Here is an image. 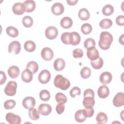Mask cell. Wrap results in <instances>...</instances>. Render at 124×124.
<instances>
[{"label": "cell", "instance_id": "obj_1", "mask_svg": "<svg viewBox=\"0 0 124 124\" xmlns=\"http://www.w3.org/2000/svg\"><path fill=\"white\" fill-rule=\"evenodd\" d=\"M113 41V37L111 33L108 31H103L100 35L98 42L99 47L103 50L108 49Z\"/></svg>", "mask_w": 124, "mask_h": 124}, {"label": "cell", "instance_id": "obj_2", "mask_svg": "<svg viewBox=\"0 0 124 124\" xmlns=\"http://www.w3.org/2000/svg\"><path fill=\"white\" fill-rule=\"evenodd\" d=\"M83 105L85 108H92L95 104L94 93L91 89H87L84 92Z\"/></svg>", "mask_w": 124, "mask_h": 124}, {"label": "cell", "instance_id": "obj_3", "mask_svg": "<svg viewBox=\"0 0 124 124\" xmlns=\"http://www.w3.org/2000/svg\"><path fill=\"white\" fill-rule=\"evenodd\" d=\"M54 84L55 87L62 90H66L70 86L69 80L61 75H57L54 79Z\"/></svg>", "mask_w": 124, "mask_h": 124}, {"label": "cell", "instance_id": "obj_4", "mask_svg": "<svg viewBox=\"0 0 124 124\" xmlns=\"http://www.w3.org/2000/svg\"><path fill=\"white\" fill-rule=\"evenodd\" d=\"M17 86V83L15 81H10L4 88V93L8 96H14L16 93Z\"/></svg>", "mask_w": 124, "mask_h": 124}, {"label": "cell", "instance_id": "obj_5", "mask_svg": "<svg viewBox=\"0 0 124 124\" xmlns=\"http://www.w3.org/2000/svg\"><path fill=\"white\" fill-rule=\"evenodd\" d=\"M21 50L20 43L17 41L11 42L8 46V52L13 55L18 54Z\"/></svg>", "mask_w": 124, "mask_h": 124}, {"label": "cell", "instance_id": "obj_6", "mask_svg": "<svg viewBox=\"0 0 124 124\" xmlns=\"http://www.w3.org/2000/svg\"><path fill=\"white\" fill-rule=\"evenodd\" d=\"M51 78V74L49 71L46 69L42 70L38 75V80L42 84H46L49 82Z\"/></svg>", "mask_w": 124, "mask_h": 124}, {"label": "cell", "instance_id": "obj_7", "mask_svg": "<svg viewBox=\"0 0 124 124\" xmlns=\"http://www.w3.org/2000/svg\"><path fill=\"white\" fill-rule=\"evenodd\" d=\"M6 121L10 124H19L21 122V118L17 115L9 112L5 116Z\"/></svg>", "mask_w": 124, "mask_h": 124}, {"label": "cell", "instance_id": "obj_8", "mask_svg": "<svg viewBox=\"0 0 124 124\" xmlns=\"http://www.w3.org/2000/svg\"><path fill=\"white\" fill-rule=\"evenodd\" d=\"M58 34V29L54 26H49L45 30V35L49 40L55 39Z\"/></svg>", "mask_w": 124, "mask_h": 124}, {"label": "cell", "instance_id": "obj_9", "mask_svg": "<svg viewBox=\"0 0 124 124\" xmlns=\"http://www.w3.org/2000/svg\"><path fill=\"white\" fill-rule=\"evenodd\" d=\"M13 13L16 15H21L24 14L26 11L25 6L24 3L16 2L15 3L12 7Z\"/></svg>", "mask_w": 124, "mask_h": 124}, {"label": "cell", "instance_id": "obj_10", "mask_svg": "<svg viewBox=\"0 0 124 124\" xmlns=\"http://www.w3.org/2000/svg\"><path fill=\"white\" fill-rule=\"evenodd\" d=\"M113 104L116 107H120L124 105V94L122 92L118 93L113 99Z\"/></svg>", "mask_w": 124, "mask_h": 124}, {"label": "cell", "instance_id": "obj_11", "mask_svg": "<svg viewBox=\"0 0 124 124\" xmlns=\"http://www.w3.org/2000/svg\"><path fill=\"white\" fill-rule=\"evenodd\" d=\"M36 104L35 99L31 96L26 97L22 101V105L23 107L27 109H30L33 108Z\"/></svg>", "mask_w": 124, "mask_h": 124}, {"label": "cell", "instance_id": "obj_12", "mask_svg": "<svg viewBox=\"0 0 124 124\" xmlns=\"http://www.w3.org/2000/svg\"><path fill=\"white\" fill-rule=\"evenodd\" d=\"M51 10L52 13L54 15L56 16H59L63 13L64 8L63 4L61 3L56 2L52 5Z\"/></svg>", "mask_w": 124, "mask_h": 124}, {"label": "cell", "instance_id": "obj_13", "mask_svg": "<svg viewBox=\"0 0 124 124\" xmlns=\"http://www.w3.org/2000/svg\"><path fill=\"white\" fill-rule=\"evenodd\" d=\"M41 56L46 61H50L53 57V52L52 50L47 47H44L41 51Z\"/></svg>", "mask_w": 124, "mask_h": 124}, {"label": "cell", "instance_id": "obj_14", "mask_svg": "<svg viewBox=\"0 0 124 124\" xmlns=\"http://www.w3.org/2000/svg\"><path fill=\"white\" fill-rule=\"evenodd\" d=\"M38 110L40 114L46 116L50 113L52 111V108L49 104H41L38 107Z\"/></svg>", "mask_w": 124, "mask_h": 124}, {"label": "cell", "instance_id": "obj_15", "mask_svg": "<svg viewBox=\"0 0 124 124\" xmlns=\"http://www.w3.org/2000/svg\"><path fill=\"white\" fill-rule=\"evenodd\" d=\"M112 78L111 74L109 72H104L100 76L99 80L101 83L104 84L109 83Z\"/></svg>", "mask_w": 124, "mask_h": 124}, {"label": "cell", "instance_id": "obj_16", "mask_svg": "<svg viewBox=\"0 0 124 124\" xmlns=\"http://www.w3.org/2000/svg\"><path fill=\"white\" fill-rule=\"evenodd\" d=\"M97 94L100 98H107L109 94V90L106 85H103L100 86L98 89Z\"/></svg>", "mask_w": 124, "mask_h": 124}, {"label": "cell", "instance_id": "obj_17", "mask_svg": "<svg viewBox=\"0 0 124 124\" xmlns=\"http://www.w3.org/2000/svg\"><path fill=\"white\" fill-rule=\"evenodd\" d=\"M33 78L32 73L28 69H25L21 74V78L22 80L26 83L30 82Z\"/></svg>", "mask_w": 124, "mask_h": 124}, {"label": "cell", "instance_id": "obj_18", "mask_svg": "<svg viewBox=\"0 0 124 124\" xmlns=\"http://www.w3.org/2000/svg\"><path fill=\"white\" fill-rule=\"evenodd\" d=\"M87 56L91 61H95L99 57V54L98 51L94 47L87 50Z\"/></svg>", "mask_w": 124, "mask_h": 124}, {"label": "cell", "instance_id": "obj_19", "mask_svg": "<svg viewBox=\"0 0 124 124\" xmlns=\"http://www.w3.org/2000/svg\"><path fill=\"white\" fill-rule=\"evenodd\" d=\"M65 65V62L62 58H58L55 60L53 63V66L56 71H60L63 70Z\"/></svg>", "mask_w": 124, "mask_h": 124}, {"label": "cell", "instance_id": "obj_20", "mask_svg": "<svg viewBox=\"0 0 124 124\" xmlns=\"http://www.w3.org/2000/svg\"><path fill=\"white\" fill-rule=\"evenodd\" d=\"M20 70L19 68L15 65L10 66L8 70V74L9 77L12 78H16L19 75Z\"/></svg>", "mask_w": 124, "mask_h": 124}, {"label": "cell", "instance_id": "obj_21", "mask_svg": "<svg viewBox=\"0 0 124 124\" xmlns=\"http://www.w3.org/2000/svg\"><path fill=\"white\" fill-rule=\"evenodd\" d=\"M60 24L62 28L64 29H69L73 25V20L70 17L65 16L61 19Z\"/></svg>", "mask_w": 124, "mask_h": 124}, {"label": "cell", "instance_id": "obj_22", "mask_svg": "<svg viewBox=\"0 0 124 124\" xmlns=\"http://www.w3.org/2000/svg\"><path fill=\"white\" fill-rule=\"evenodd\" d=\"M61 41L62 42L66 45L71 44L72 43V35L71 32H66L63 33L61 36Z\"/></svg>", "mask_w": 124, "mask_h": 124}, {"label": "cell", "instance_id": "obj_23", "mask_svg": "<svg viewBox=\"0 0 124 124\" xmlns=\"http://www.w3.org/2000/svg\"><path fill=\"white\" fill-rule=\"evenodd\" d=\"M24 4L26 8V12L30 13L33 12L36 7V4L34 0H27L24 1Z\"/></svg>", "mask_w": 124, "mask_h": 124}, {"label": "cell", "instance_id": "obj_24", "mask_svg": "<svg viewBox=\"0 0 124 124\" xmlns=\"http://www.w3.org/2000/svg\"><path fill=\"white\" fill-rule=\"evenodd\" d=\"M78 16L82 20H87L90 18V14L87 9L83 8L80 9L78 11Z\"/></svg>", "mask_w": 124, "mask_h": 124}, {"label": "cell", "instance_id": "obj_25", "mask_svg": "<svg viewBox=\"0 0 124 124\" xmlns=\"http://www.w3.org/2000/svg\"><path fill=\"white\" fill-rule=\"evenodd\" d=\"M24 48L28 52H33L36 48V45L34 42L31 40H28L24 43Z\"/></svg>", "mask_w": 124, "mask_h": 124}, {"label": "cell", "instance_id": "obj_26", "mask_svg": "<svg viewBox=\"0 0 124 124\" xmlns=\"http://www.w3.org/2000/svg\"><path fill=\"white\" fill-rule=\"evenodd\" d=\"M103 60L102 58L100 57H99L95 61H91V64L92 66L95 69H99L101 68L103 65Z\"/></svg>", "mask_w": 124, "mask_h": 124}, {"label": "cell", "instance_id": "obj_27", "mask_svg": "<svg viewBox=\"0 0 124 124\" xmlns=\"http://www.w3.org/2000/svg\"><path fill=\"white\" fill-rule=\"evenodd\" d=\"M75 120L78 123H82L86 119V117L84 115L83 109H79L77 111L75 114Z\"/></svg>", "mask_w": 124, "mask_h": 124}, {"label": "cell", "instance_id": "obj_28", "mask_svg": "<svg viewBox=\"0 0 124 124\" xmlns=\"http://www.w3.org/2000/svg\"><path fill=\"white\" fill-rule=\"evenodd\" d=\"M7 34L10 37H16L18 35V30L13 26H9L6 29Z\"/></svg>", "mask_w": 124, "mask_h": 124}, {"label": "cell", "instance_id": "obj_29", "mask_svg": "<svg viewBox=\"0 0 124 124\" xmlns=\"http://www.w3.org/2000/svg\"><path fill=\"white\" fill-rule=\"evenodd\" d=\"M96 120L98 124H105L108 121V116L105 113L100 112L97 114Z\"/></svg>", "mask_w": 124, "mask_h": 124}, {"label": "cell", "instance_id": "obj_30", "mask_svg": "<svg viewBox=\"0 0 124 124\" xmlns=\"http://www.w3.org/2000/svg\"><path fill=\"white\" fill-rule=\"evenodd\" d=\"M112 25V21L108 18H105L102 19L99 22V26L103 29H107L109 28Z\"/></svg>", "mask_w": 124, "mask_h": 124}, {"label": "cell", "instance_id": "obj_31", "mask_svg": "<svg viewBox=\"0 0 124 124\" xmlns=\"http://www.w3.org/2000/svg\"><path fill=\"white\" fill-rule=\"evenodd\" d=\"M27 68L30 70L33 74L36 73L39 69V66L35 61H30L27 65Z\"/></svg>", "mask_w": 124, "mask_h": 124}, {"label": "cell", "instance_id": "obj_32", "mask_svg": "<svg viewBox=\"0 0 124 124\" xmlns=\"http://www.w3.org/2000/svg\"><path fill=\"white\" fill-rule=\"evenodd\" d=\"M39 112L38 110H37L35 108H31L29 109V117L32 120L36 121L39 119Z\"/></svg>", "mask_w": 124, "mask_h": 124}, {"label": "cell", "instance_id": "obj_33", "mask_svg": "<svg viewBox=\"0 0 124 124\" xmlns=\"http://www.w3.org/2000/svg\"><path fill=\"white\" fill-rule=\"evenodd\" d=\"M114 8L110 4H107L102 8V13L106 16H109L113 14Z\"/></svg>", "mask_w": 124, "mask_h": 124}, {"label": "cell", "instance_id": "obj_34", "mask_svg": "<svg viewBox=\"0 0 124 124\" xmlns=\"http://www.w3.org/2000/svg\"><path fill=\"white\" fill-rule=\"evenodd\" d=\"M84 47L88 49L93 48L95 46V42L94 40L92 38H89L86 39L84 42Z\"/></svg>", "mask_w": 124, "mask_h": 124}, {"label": "cell", "instance_id": "obj_35", "mask_svg": "<svg viewBox=\"0 0 124 124\" xmlns=\"http://www.w3.org/2000/svg\"><path fill=\"white\" fill-rule=\"evenodd\" d=\"M71 34L72 35L71 45L73 46H76L78 45L81 40V37L79 34L76 31L72 32Z\"/></svg>", "mask_w": 124, "mask_h": 124}, {"label": "cell", "instance_id": "obj_36", "mask_svg": "<svg viewBox=\"0 0 124 124\" xmlns=\"http://www.w3.org/2000/svg\"><path fill=\"white\" fill-rule=\"evenodd\" d=\"M55 99L57 103L65 104L67 101V97L62 93H58L55 95Z\"/></svg>", "mask_w": 124, "mask_h": 124}, {"label": "cell", "instance_id": "obj_37", "mask_svg": "<svg viewBox=\"0 0 124 124\" xmlns=\"http://www.w3.org/2000/svg\"><path fill=\"white\" fill-rule=\"evenodd\" d=\"M80 74L81 78L84 79H87L90 77L91 75V70L89 67L85 66L80 70Z\"/></svg>", "mask_w": 124, "mask_h": 124}, {"label": "cell", "instance_id": "obj_38", "mask_svg": "<svg viewBox=\"0 0 124 124\" xmlns=\"http://www.w3.org/2000/svg\"><path fill=\"white\" fill-rule=\"evenodd\" d=\"M39 97L41 100L43 101H47L50 98L49 92L46 90H43L39 93Z\"/></svg>", "mask_w": 124, "mask_h": 124}, {"label": "cell", "instance_id": "obj_39", "mask_svg": "<svg viewBox=\"0 0 124 124\" xmlns=\"http://www.w3.org/2000/svg\"><path fill=\"white\" fill-rule=\"evenodd\" d=\"M22 24L26 28H30L33 24V19L30 16H24L22 20Z\"/></svg>", "mask_w": 124, "mask_h": 124}, {"label": "cell", "instance_id": "obj_40", "mask_svg": "<svg viewBox=\"0 0 124 124\" xmlns=\"http://www.w3.org/2000/svg\"><path fill=\"white\" fill-rule=\"evenodd\" d=\"M92 31V27L89 23H84L81 26V31L84 34H88L91 32Z\"/></svg>", "mask_w": 124, "mask_h": 124}, {"label": "cell", "instance_id": "obj_41", "mask_svg": "<svg viewBox=\"0 0 124 124\" xmlns=\"http://www.w3.org/2000/svg\"><path fill=\"white\" fill-rule=\"evenodd\" d=\"M16 105V102L14 100L10 99L6 100L4 103V107L6 109H11L13 108Z\"/></svg>", "mask_w": 124, "mask_h": 124}, {"label": "cell", "instance_id": "obj_42", "mask_svg": "<svg viewBox=\"0 0 124 124\" xmlns=\"http://www.w3.org/2000/svg\"><path fill=\"white\" fill-rule=\"evenodd\" d=\"M80 93H81V90L80 88L77 86H75L72 88L70 91V95L73 98L75 97L77 95L78 96L80 95Z\"/></svg>", "mask_w": 124, "mask_h": 124}, {"label": "cell", "instance_id": "obj_43", "mask_svg": "<svg viewBox=\"0 0 124 124\" xmlns=\"http://www.w3.org/2000/svg\"><path fill=\"white\" fill-rule=\"evenodd\" d=\"M83 113L86 118L91 117L94 114V110L93 108H85L83 109Z\"/></svg>", "mask_w": 124, "mask_h": 124}, {"label": "cell", "instance_id": "obj_44", "mask_svg": "<svg viewBox=\"0 0 124 124\" xmlns=\"http://www.w3.org/2000/svg\"><path fill=\"white\" fill-rule=\"evenodd\" d=\"M73 56L75 58H80L83 56V52L80 48H76L73 51Z\"/></svg>", "mask_w": 124, "mask_h": 124}, {"label": "cell", "instance_id": "obj_45", "mask_svg": "<svg viewBox=\"0 0 124 124\" xmlns=\"http://www.w3.org/2000/svg\"><path fill=\"white\" fill-rule=\"evenodd\" d=\"M65 109V106L64 104L59 103L56 107V110L58 114L62 113Z\"/></svg>", "mask_w": 124, "mask_h": 124}, {"label": "cell", "instance_id": "obj_46", "mask_svg": "<svg viewBox=\"0 0 124 124\" xmlns=\"http://www.w3.org/2000/svg\"><path fill=\"white\" fill-rule=\"evenodd\" d=\"M116 24L119 26L124 25V16L123 15L118 16L115 19Z\"/></svg>", "mask_w": 124, "mask_h": 124}, {"label": "cell", "instance_id": "obj_47", "mask_svg": "<svg viewBox=\"0 0 124 124\" xmlns=\"http://www.w3.org/2000/svg\"><path fill=\"white\" fill-rule=\"evenodd\" d=\"M0 76H1V78H0V84L2 85V84L4 83L6 81V75L5 74V73L2 71H0Z\"/></svg>", "mask_w": 124, "mask_h": 124}, {"label": "cell", "instance_id": "obj_48", "mask_svg": "<svg viewBox=\"0 0 124 124\" xmlns=\"http://www.w3.org/2000/svg\"><path fill=\"white\" fill-rule=\"evenodd\" d=\"M66 1L70 5H75L78 2V0H67Z\"/></svg>", "mask_w": 124, "mask_h": 124}, {"label": "cell", "instance_id": "obj_49", "mask_svg": "<svg viewBox=\"0 0 124 124\" xmlns=\"http://www.w3.org/2000/svg\"><path fill=\"white\" fill-rule=\"evenodd\" d=\"M124 34H123L122 35H121V36H120V37H119V42H120V43H121L122 45H124V39H123V38H124Z\"/></svg>", "mask_w": 124, "mask_h": 124}]
</instances>
